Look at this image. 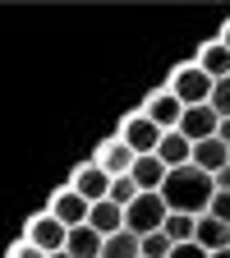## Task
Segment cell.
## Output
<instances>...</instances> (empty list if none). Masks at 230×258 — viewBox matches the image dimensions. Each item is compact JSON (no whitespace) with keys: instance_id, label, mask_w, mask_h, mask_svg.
Returning <instances> with one entry per match:
<instances>
[{"instance_id":"obj_1","label":"cell","mask_w":230,"mask_h":258,"mask_svg":"<svg viewBox=\"0 0 230 258\" xmlns=\"http://www.w3.org/2000/svg\"><path fill=\"white\" fill-rule=\"evenodd\" d=\"M161 199H166V212H189V217H207L212 199H216V180L207 171H198L189 161L180 171H166V184H161Z\"/></svg>"},{"instance_id":"obj_2","label":"cell","mask_w":230,"mask_h":258,"mask_svg":"<svg viewBox=\"0 0 230 258\" xmlns=\"http://www.w3.org/2000/svg\"><path fill=\"white\" fill-rule=\"evenodd\" d=\"M161 226H166V199H161V194H138V199L124 208V231L152 235Z\"/></svg>"},{"instance_id":"obj_3","label":"cell","mask_w":230,"mask_h":258,"mask_svg":"<svg viewBox=\"0 0 230 258\" xmlns=\"http://www.w3.org/2000/svg\"><path fill=\"white\" fill-rule=\"evenodd\" d=\"M212 88H216V83H212V79H207L193 60H189V64H180V70L171 74V92L180 97L184 106H207V102H212Z\"/></svg>"},{"instance_id":"obj_4","label":"cell","mask_w":230,"mask_h":258,"mask_svg":"<svg viewBox=\"0 0 230 258\" xmlns=\"http://www.w3.org/2000/svg\"><path fill=\"white\" fill-rule=\"evenodd\" d=\"M120 139L129 143V152H134V157H157V148H161V139H166V134H161L143 111H134V115H124Z\"/></svg>"},{"instance_id":"obj_5","label":"cell","mask_w":230,"mask_h":258,"mask_svg":"<svg viewBox=\"0 0 230 258\" xmlns=\"http://www.w3.org/2000/svg\"><path fill=\"white\" fill-rule=\"evenodd\" d=\"M143 115L161 129V134H171V129H180V120H184V102L171 92V83H161L147 102H143Z\"/></svg>"},{"instance_id":"obj_6","label":"cell","mask_w":230,"mask_h":258,"mask_svg":"<svg viewBox=\"0 0 230 258\" xmlns=\"http://www.w3.org/2000/svg\"><path fill=\"white\" fill-rule=\"evenodd\" d=\"M69 189L83 194L88 203H106V199H111V175L97 166V157H92V161H83V166L69 175Z\"/></svg>"},{"instance_id":"obj_7","label":"cell","mask_w":230,"mask_h":258,"mask_svg":"<svg viewBox=\"0 0 230 258\" xmlns=\"http://www.w3.org/2000/svg\"><path fill=\"white\" fill-rule=\"evenodd\" d=\"M23 240H32V244H37V249H46V253H60L64 244H69V226H60L51 212H42V217H32V221H28Z\"/></svg>"},{"instance_id":"obj_8","label":"cell","mask_w":230,"mask_h":258,"mask_svg":"<svg viewBox=\"0 0 230 258\" xmlns=\"http://www.w3.org/2000/svg\"><path fill=\"white\" fill-rule=\"evenodd\" d=\"M60 226H69V231H74V226H88V212H92V203L83 199V194H74L69 184H64V189H55V199H51V208H46Z\"/></svg>"},{"instance_id":"obj_9","label":"cell","mask_w":230,"mask_h":258,"mask_svg":"<svg viewBox=\"0 0 230 258\" xmlns=\"http://www.w3.org/2000/svg\"><path fill=\"white\" fill-rule=\"evenodd\" d=\"M216 129H221V115L207 106H184V120H180V134L189 143H203V139H216Z\"/></svg>"},{"instance_id":"obj_10","label":"cell","mask_w":230,"mask_h":258,"mask_svg":"<svg viewBox=\"0 0 230 258\" xmlns=\"http://www.w3.org/2000/svg\"><path fill=\"white\" fill-rule=\"evenodd\" d=\"M134 161H138V157L129 152V143H124L120 134H111L102 148H97V166H102L111 180H115V175H129V171H134Z\"/></svg>"},{"instance_id":"obj_11","label":"cell","mask_w":230,"mask_h":258,"mask_svg":"<svg viewBox=\"0 0 230 258\" xmlns=\"http://www.w3.org/2000/svg\"><path fill=\"white\" fill-rule=\"evenodd\" d=\"M193 64L212 79V83H221V79H230V51H225V42L216 37V42H207L198 55H193Z\"/></svg>"},{"instance_id":"obj_12","label":"cell","mask_w":230,"mask_h":258,"mask_svg":"<svg viewBox=\"0 0 230 258\" xmlns=\"http://www.w3.org/2000/svg\"><path fill=\"white\" fill-rule=\"evenodd\" d=\"M157 161H161L166 171H180V166H189V161H193V143L180 134V129H171V134L161 139V148H157Z\"/></svg>"},{"instance_id":"obj_13","label":"cell","mask_w":230,"mask_h":258,"mask_svg":"<svg viewBox=\"0 0 230 258\" xmlns=\"http://www.w3.org/2000/svg\"><path fill=\"white\" fill-rule=\"evenodd\" d=\"M193 166L207 171V175L225 171V166H230V148H225L221 139H203V143H193Z\"/></svg>"},{"instance_id":"obj_14","label":"cell","mask_w":230,"mask_h":258,"mask_svg":"<svg viewBox=\"0 0 230 258\" xmlns=\"http://www.w3.org/2000/svg\"><path fill=\"white\" fill-rule=\"evenodd\" d=\"M88 226H92L97 235H106V240H111V235H120V231H124V208H115L111 199H106V203H92Z\"/></svg>"},{"instance_id":"obj_15","label":"cell","mask_w":230,"mask_h":258,"mask_svg":"<svg viewBox=\"0 0 230 258\" xmlns=\"http://www.w3.org/2000/svg\"><path fill=\"white\" fill-rule=\"evenodd\" d=\"M102 249H106V235H97L92 226H74L69 244H64V253H74V258H102Z\"/></svg>"},{"instance_id":"obj_16","label":"cell","mask_w":230,"mask_h":258,"mask_svg":"<svg viewBox=\"0 0 230 258\" xmlns=\"http://www.w3.org/2000/svg\"><path fill=\"white\" fill-rule=\"evenodd\" d=\"M193 240H198L207 253H221V249H230V226L207 212V217H198V235H193Z\"/></svg>"},{"instance_id":"obj_17","label":"cell","mask_w":230,"mask_h":258,"mask_svg":"<svg viewBox=\"0 0 230 258\" xmlns=\"http://www.w3.org/2000/svg\"><path fill=\"white\" fill-rule=\"evenodd\" d=\"M129 175H134V184H138L143 194H161V184H166V166H161L157 157H138Z\"/></svg>"},{"instance_id":"obj_18","label":"cell","mask_w":230,"mask_h":258,"mask_svg":"<svg viewBox=\"0 0 230 258\" xmlns=\"http://www.w3.org/2000/svg\"><path fill=\"white\" fill-rule=\"evenodd\" d=\"M102 258H143V240H138L134 231H120V235H111V240H106Z\"/></svg>"},{"instance_id":"obj_19","label":"cell","mask_w":230,"mask_h":258,"mask_svg":"<svg viewBox=\"0 0 230 258\" xmlns=\"http://www.w3.org/2000/svg\"><path fill=\"white\" fill-rule=\"evenodd\" d=\"M175 244H189L193 235H198V217H189V212H166V226H161Z\"/></svg>"},{"instance_id":"obj_20","label":"cell","mask_w":230,"mask_h":258,"mask_svg":"<svg viewBox=\"0 0 230 258\" xmlns=\"http://www.w3.org/2000/svg\"><path fill=\"white\" fill-rule=\"evenodd\" d=\"M138 194H143V189L134 184V175H115V180H111V203H115V208H129Z\"/></svg>"},{"instance_id":"obj_21","label":"cell","mask_w":230,"mask_h":258,"mask_svg":"<svg viewBox=\"0 0 230 258\" xmlns=\"http://www.w3.org/2000/svg\"><path fill=\"white\" fill-rule=\"evenodd\" d=\"M138 240H143V258H171V249H175V240L166 231H152V235H138Z\"/></svg>"},{"instance_id":"obj_22","label":"cell","mask_w":230,"mask_h":258,"mask_svg":"<svg viewBox=\"0 0 230 258\" xmlns=\"http://www.w3.org/2000/svg\"><path fill=\"white\" fill-rule=\"evenodd\" d=\"M212 111H216L221 120H230V79H221V83L212 88Z\"/></svg>"},{"instance_id":"obj_23","label":"cell","mask_w":230,"mask_h":258,"mask_svg":"<svg viewBox=\"0 0 230 258\" xmlns=\"http://www.w3.org/2000/svg\"><path fill=\"white\" fill-rule=\"evenodd\" d=\"M5 258H51L46 249H37V244H32V240H19V244H10V253Z\"/></svg>"},{"instance_id":"obj_24","label":"cell","mask_w":230,"mask_h":258,"mask_svg":"<svg viewBox=\"0 0 230 258\" xmlns=\"http://www.w3.org/2000/svg\"><path fill=\"white\" fill-rule=\"evenodd\" d=\"M212 217L230 226V189H216V199H212Z\"/></svg>"},{"instance_id":"obj_25","label":"cell","mask_w":230,"mask_h":258,"mask_svg":"<svg viewBox=\"0 0 230 258\" xmlns=\"http://www.w3.org/2000/svg\"><path fill=\"white\" fill-rule=\"evenodd\" d=\"M171 258H212V253H207L198 240H189V244H175V249H171Z\"/></svg>"},{"instance_id":"obj_26","label":"cell","mask_w":230,"mask_h":258,"mask_svg":"<svg viewBox=\"0 0 230 258\" xmlns=\"http://www.w3.org/2000/svg\"><path fill=\"white\" fill-rule=\"evenodd\" d=\"M212 180H216V189H230V166H225V171H216Z\"/></svg>"},{"instance_id":"obj_27","label":"cell","mask_w":230,"mask_h":258,"mask_svg":"<svg viewBox=\"0 0 230 258\" xmlns=\"http://www.w3.org/2000/svg\"><path fill=\"white\" fill-rule=\"evenodd\" d=\"M216 139H221V143L230 148V120H221V129H216Z\"/></svg>"},{"instance_id":"obj_28","label":"cell","mask_w":230,"mask_h":258,"mask_svg":"<svg viewBox=\"0 0 230 258\" xmlns=\"http://www.w3.org/2000/svg\"><path fill=\"white\" fill-rule=\"evenodd\" d=\"M221 42H225V51H230V23H221Z\"/></svg>"},{"instance_id":"obj_29","label":"cell","mask_w":230,"mask_h":258,"mask_svg":"<svg viewBox=\"0 0 230 258\" xmlns=\"http://www.w3.org/2000/svg\"><path fill=\"white\" fill-rule=\"evenodd\" d=\"M51 258H74V253H64V249H60V253H51Z\"/></svg>"},{"instance_id":"obj_30","label":"cell","mask_w":230,"mask_h":258,"mask_svg":"<svg viewBox=\"0 0 230 258\" xmlns=\"http://www.w3.org/2000/svg\"><path fill=\"white\" fill-rule=\"evenodd\" d=\"M212 258H230V249H221V253H212Z\"/></svg>"}]
</instances>
